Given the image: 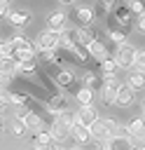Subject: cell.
Returning <instances> with one entry per match:
<instances>
[{
    "label": "cell",
    "instance_id": "obj_3",
    "mask_svg": "<svg viewBox=\"0 0 145 150\" xmlns=\"http://www.w3.org/2000/svg\"><path fill=\"white\" fill-rule=\"evenodd\" d=\"M68 35L72 38L75 45H84V47H89V45L94 42V30H91L89 26H77V28L68 30Z\"/></svg>",
    "mask_w": 145,
    "mask_h": 150
},
{
    "label": "cell",
    "instance_id": "obj_21",
    "mask_svg": "<svg viewBox=\"0 0 145 150\" xmlns=\"http://www.w3.org/2000/svg\"><path fill=\"white\" fill-rule=\"evenodd\" d=\"M56 82L63 84V87H70V84L75 82V75H72L70 70H58V73H56Z\"/></svg>",
    "mask_w": 145,
    "mask_h": 150
},
{
    "label": "cell",
    "instance_id": "obj_8",
    "mask_svg": "<svg viewBox=\"0 0 145 150\" xmlns=\"http://www.w3.org/2000/svg\"><path fill=\"white\" fill-rule=\"evenodd\" d=\"M91 136H94V141H96L98 145H103L112 134H110V129L105 127V122H103V120H96V122L91 124Z\"/></svg>",
    "mask_w": 145,
    "mask_h": 150
},
{
    "label": "cell",
    "instance_id": "obj_13",
    "mask_svg": "<svg viewBox=\"0 0 145 150\" xmlns=\"http://www.w3.org/2000/svg\"><path fill=\"white\" fill-rule=\"evenodd\" d=\"M117 70H119V63H117V59L112 56H105L103 61H101V73H103V80L105 77H115L117 75Z\"/></svg>",
    "mask_w": 145,
    "mask_h": 150
},
{
    "label": "cell",
    "instance_id": "obj_10",
    "mask_svg": "<svg viewBox=\"0 0 145 150\" xmlns=\"http://www.w3.org/2000/svg\"><path fill=\"white\" fill-rule=\"evenodd\" d=\"M77 120L80 122H84V124H94L96 120H98V112H96V108H94V103H84L80 110H77Z\"/></svg>",
    "mask_w": 145,
    "mask_h": 150
},
{
    "label": "cell",
    "instance_id": "obj_35",
    "mask_svg": "<svg viewBox=\"0 0 145 150\" xmlns=\"http://www.w3.org/2000/svg\"><path fill=\"white\" fill-rule=\"evenodd\" d=\"M61 5H70V2H75V0H58Z\"/></svg>",
    "mask_w": 145,
    "mask_h": 150
},
{
    "label": "cell",
    "instance_id": "obj_20",
    "mask_svg": "<svg viewBox=\"0 0 145 150\" xmlns=\"http://www.w3.org/2000/svg\"><path fill=\"white\" fill-rule=\"evenodd\" d=\"M28 131V124H26V120H21L19 115L12 120V136H23Z\"/></svg>",
    "mask_w": 145,
    "mask_h": 150
},
{
    "label": "cell",
    "instance_id": "obj_31",
    "mask_svg": "<svg viewBox=\"0 0 145 150\" xmlns=\"http://www.w3.org/2000/svg\"><path fill=\"white\" fill-rule=\"evenodd\" d=\"M133 145H136V148H145V129L133 136Z\"/></svg>",
    "mask_w": 145,
    "mask_h": 150
},
{
    "label": "cell",
    "instance_id": "obj_4",
    "mask_svg": "<svg viewBox=\"0 0 145 150\" xmlns=\"http://www.w3.org/2000/svg\"><path fill=\"white\" fill-rule=\"evenodd\" d=\"M103 148H110V150H129V148H133V136L112 134V136L103 143Z\"/></svg>",
    "mask_w": 145,
    "mask_h": 150
},
{
    "label": "cell",
    "instance_id": "obj_18",
    "mask_svg": "<svg viewBox=\"0 0 145 150\" xmlns=\"http://www.w3.org/2000/svg\"><path fill=\"white\" fill-rule=\"evenodd\" d=\"M87 49H89V54H91V56H94L98 63H101V61L108 56V49H105V45H103V42H98V40H94V42H91Z\"/></svg>",
    "mask_w": 145,
    "mask_h": 150
},
{
    "label": "cell",
    "instance_id": "obj_12",
    "mask_svg": "<svg viewBox=\"0 0 145 150\" xmlns=\"http://www.w3.org/2000/svg\"><path fill=\"white\" fill-rule=\"evenodd\" d=\"M65 21H68L65 12H51L49 19H47V26L54 28V30H65Z\"/></svg>",
    "mask_w": 145,
    "mask_h": 150
},
{
    "label": "cell",
    "instance_id": "obj_28",
    "mask_svg": "<svg viewBox=\"0 0 145 150\" xmlns=\"http://www.w3.org/2000/svg\"><path fill=\"white\" fill-rule=\"evenodd\" d=\"M117 2H119V0H98V9H101V12H110Z\"/></svg>",
    "mask_w": 145,
    "mask_h": 150
},
{
    "label": "cell",
    "instance_id": "obj_34",
    "mask_svg": "<svg viewBox=\"0 0 145 150\" xmlns=\"http://www.w3.org/2000/svg\"><path fill=\"white\" fill-rule=\"evenodd\" d=\"M9 2H12V0H0V12H2V14H7V7H9Z\"/></svg>",
    "mask_w": 145,
    "mask_h": 150
},
{
    "label": "cell",
    "instance_id": "obj_26",
    "mask_svg": "<svg viewBox=\"0 0 145 150\" xmlns=\"http://www.w3.org/2000/svg\"><path fill=\"white\" fill-rule=\"evenodd\" d=\"M21 70L33 73V70H35V56H26V59L21 61Z\"/></svg>",
    "mask_w": 145,
    "mask_h": 150
},
{
    "label": "cell",
    "instance_id": "obj_7",
    "mask_svg": "<svg viewBox=\"0 0 145 150\" xmlns=\"http://www.w3.org/2000/svg\"><path fill=\"white\" fill-rule=\"evenodd\" d=\"M70 136H72L77 143H87L89 138H94V136H91V127L84 124V122H80V120L70 127Z\"/></svg>",
    "mask_w": 145,
    "mask_h": 150
},
{
    "label": "cell",
    "instance_id": "obj_25",
    "mask_svg": "<svg viewBox=\"0 0 145 150\" xmlns=\"http://www.w3.org/2000/svg\"><path fill=\"white\" fill-rule=\"evenodd\" d=\"M23 120H26V124H28V129H35V131H37V129H42V122H40V117H37L35 112H30V110H28Z\"/></svg>",
    "mask_w": 145,
    "mask_h": 150
},
{
    "label": "cell",
    "instance_id": "obj_22",
    "mask_svg": "<svg viewBox=\"0 0 145 150\" xmlns=\"http://www.w3.org/2000/svg\"><path fill=\"white\" fill-rule=\"evenodd\" d=\"M126 127H129L131 136H136V134H140V131L145 129V117H133V120H131V122H129Z\"/></svg>",
    "mask_w": 145,
    "mask_h": 150
},
{
    "label": "cell",
    "instance_id": "obj_30",
    "mask_svg": "<svg viewBox=\"0 0 145 150\" xmlns=\"http://www.w3.org/2000/svg\"><path fill=\"white\" fill-rule=\"evenodd\" d=\"M136 68L145 70V49H138V54H136Z\"/></svg>",
    "mask_w": 145,
    "mask_h": 150
},
{
    "label": "cell",
    "instance_id": "obj_1",
    "mask_svg": "<svg viewBox=\"0 0 145 150\" xmlns=\"http://www.w3.org/2000/svg\"><path fill=\"white\" fill-rule=\"evenodd\" d=\"M136 54H138V49H136L133 45H129V42H122V45H117L115 59H117L119 68L129 70V68H136Z\"/></svg>",
    "mask_w": 145,
    "mask_h": 150
},
{
    "label": "cell",
    "instance_id": "obj_23",
    "mask_svg": "<svg viewBox=\"0 0 145 150\" xmlns=\"http://www.w3.org/2000/svg\"><path fill=\"white\" fill-rule=\"evenodd\" d=\"M56 117H58V120H63L65 124H70V127H72V124L77 122V110H68V108H65V110H61Z\"/></svg>",
    "mask_w": 145,
    "mask_h": 150
},
{
    "label": "cell",
    "instance_id": "obj_2",
    "mask_svg": "<svg viewBox=\"0 0 145 150\" xmlns=\"http://www.w3.org/2000/svg\"><path fill=\"white\" fill-rule=\"evenodd\" d=\"M35 47H37L40 52L61 47V30H54V28H47V30H42V33L35 38Z\"/></svg>",
    "mask_w": 145,
    "mask_h": 150
},
{
    "label": "cell",
    "instance_id": "obj_33",
    "mask_svg": "<svg viewBox=\"0 0 145 150\" xmlns=\"http://www.w3.org/2000/svg\"><path fill=\"white\" fill-rule=\"evenodd\" d=\"M136 26H138V30H140V33H145V12H143V14H138Z\"/></svg>",
    "mask_w": 145,
    "mask_h": 150
},
{
    "label": "cell",
    "instance_id": "obj_32",
    "mask_svg": "<svg viewBox=\"0 0 145 150\" xmlns=\"http://www.w3.org/2000/svg\"><path fill=\"white\" fill-rule=\"evenodd\" d=\"M12 103H16V105H26V103H28V96H23V94H12Z\"/></svg>",
    "mask_w": 145,
    "mask_h": 150
},
{
    "label": "cell",
    "instance_id": "obj_14",
    "mask_svg": "<svg viewBox=\"0 0 145 150\" xmlns=\"http://www.w3.org/2000/svg\"><path fill=\"white\" fill-rule=\"evenodd\" d=\"M56 143V138L51 136V131H40L37 129V134H35V138H33V145L37 148V150H44L47 145H54Z\"/></svg>",
    "mask_w": 145,
    "mask_h": 150
},
{
    "label": "cell",
    "instance_id": "obj_15",
    "mask_svg": "<svg viewBox=\"0 0 145 150\" xmlns=\"http://www.w3.org/2000/svg\"><path fill=\"white\" fill-rule=\"evenodd\" d=\"M126 84H129V87H133L136 91H138V89H143V87H145V70H140V68L131 70V73L126 75Z\"/></svg>",
    "mask_w": 145,
    "mask_h": 150
},
{
    "label": "cell",
    "instance_id": "obj_17",
    "mask_svg": "<svg viewBox=\"0 0 145 150\" xmlns=\"http://www.w3.org/2000/svg\"><path fill=\"white\" fill-rule=\"evenodd\" d=\"M75 19H77L80 26H89L94 21V9L91 7H77L75 9Z\"/></svg>",
    "mask_w": 145,
    "mask_h": 150
},
{
    "label": "cell",
    "instance_id": "obj_24",
    "mask_svg": "<svg viewBox=\"0 0 145 150\" xmlns=\"http://www.w3.org/2000/svg\"><path fill=\"white\" fill-rule=\"evenodd\" d=\"M101 80H103V77H98L96 73H87V75H84V84H87L89 89H101Z\"/></svg>",
    "mask_w": 145,
    "mask_h": 150
},
{
    "label": "cell",
    "instance_id": "obj_27",
    "mask_svg": "<svg viewBox=\"0 0 145 150\" xmlns=\"http://www.w3.org/2000/svg\"><path fill=\"white\" fill-rule=\"evenodd\" d=\"M129 7H131V12H136V14H143V12H145L143 0H129Z\"/></svg>",
    "mask_w": 145,
    "mask_h": 150
},
{
    "label": "cell",
    "instance_id": "obj_11",
    "mask_svg": "<svg viewBox=\"0 0 145 150\" xmlns=\"http://www.w3.org/2000/svg\"><path fill=\"white\" fill-rule=\"evenodd\" d=\"M65 108H68V101H65L63 94H56V96H51V98L47 101V110H49L54 117H56L61 110H65Z\"/></svg>",
    "mask_w": 145,
    "mask_h": 150
},
{
    "label": "cell",
    "instance_id": "obj_19",
    "mask_svg": "<svg viewBox=\"0 0 145 150\" xmlns=\"http://www.w3.org/2000/svg\"><path fill=\"white\" fill-rule=\"evenodd\" d=\"M75 98L80 101V105H84V103H91V101H94V89H89V87L84 84V87H80V89L75 91Z\"/></svg>",
    "mask_w": 145,
    "mask_h": 150
},
{
    "label": "cell",
    "instance_id": "obj_36",
    "mask_svg": "<svg viewBox=\"0 0 145 150\" xmlns=\"http://www.w3.org/2000/svg\"><path fill=\"white\" fill-rule=\"evenodd\" d=\"M143 112H145V101H143Z\"/></svg>",
    "mask_w": 145,
    "mask_h": 150
},
{
    "label": "cell",
    "instance_id": "obj_9",
    "mask_svg": "<svg viewBox=\"0 0 145 150\" xmlns=\"http://www.w3.org/2000/svg\"><path fill=\"white\" fill-rule=\"evenodd\" d=\"M49 131H51V136H54V138H56L58 143H63V141H65V138L70 136V124H65L63 120H58V117H56V120L51 122Z\"/></svg>",
    "mask_w": 145,
    "mask_h": 150
},
{
    "label": "cell",
    "instance_id": "obj_16",
    "mask_svg": "<svg viewBox=\"0 0 145 150\" xmlns=\"http://www.w3.org/2000/svg\"><path fill=\"white\" fill-rule=\"evenodd\" d=\"M7 19H9V23L12 26H16V28H23V26H28V21H30V12H9L7 14Z\"/></svg>",
    "mask_w": 145,
    "mask_h": 150
},
{
    "label": "cell",
    "instance_id": "obj_5",
    "mask_svg": "<svg viewBox=\"0 0 145 150\" xmlns=\"http://www.w3.org/2000/svg\"><path fill=\"white\" fill-rule=\"evenodd\" d=\"M119 80L117 77H105L103 80V101L105 103H115V98H117V94H119Z\"/></svg>",
    "mask_w": 145,
    "mask_h": 150
},
{
    "label": "cell",
    "instance_id": "obj_29",
    "mask_svg": "<svg viewBox=\"0 0 145 150\" xmlns=\"http://www.w3.org/2000/svg\"><path fill=\"white\" fill-rule=\"evenodd\" d=\"M110 40L117 42V45H122V42H126V35L122 30H110Z\"/></svg>",
    "mask_w": 145,
    "mask_h": 150
},
{
    "label": "cell",
    "instance_id": "obj_6",
    "mask_svg": "<svg viewBox=\"0 0 145 150\" xmlns=\"http://www.w3.org/2000/svg\"><path fill=\"white\" fill-rule=\"evenodd\" d=\"M133 91H136L133 87L122 84V87H119V94H117V98H115V105H119V108H129V105H133V101H136V94H133Z\"/></svg>",
    "mask_w": 145,
    "mask_h": 150
}]
</instances>
